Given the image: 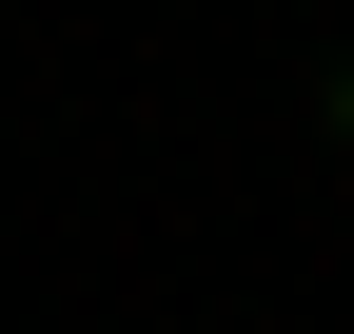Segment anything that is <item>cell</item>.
Listing matches in <instances>:
<instances>
[{"label": "cell", "instance_id": "1", "mask_svg": "<svg viewBox=\"0 0 354 334\" xmlns=\"http://www.w3.org/2000/svg\"><path fill=\"white\" fill-rule=\"evenodd\" d=\"M335 138H354V59H335Z\"/></svg>", "mask_w": 354, "mask_h": 334}]
</instances>
